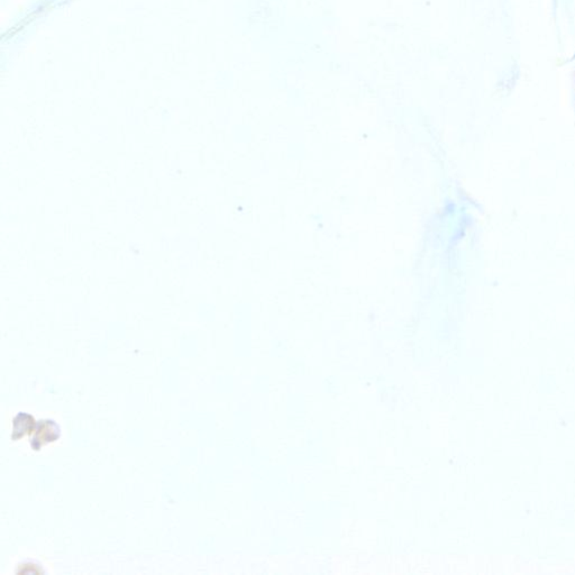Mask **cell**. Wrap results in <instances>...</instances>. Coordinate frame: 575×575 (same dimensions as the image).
<instances>
[{"label": "cell", "instance_id": "6da1fadb", "mask_svg": "<svg viewBox=\"0 0 575 575\" xmlns=\"http://www.w3.org/2000/svg\"><path fill=\"white\" fill-rule=\"evenodd\" d=\"M31 441L32 450H42L43 446L54 443L61 436V430L56 421L52 419H42L37 421L36 428Z\"/></svg>", "mask_w": 575, "mask_h": 575}, {"label": "cell", "instance_id": "7a4b0ae2", "mask_svg": "<svg viewBox=\"0 0 575 575\" xmlns=\"http://www.w3.org/2000/svg\"><path fill=\"white\" fill-rule=\"evenodd\" d=\"M37 421L33 415L28 412H19L12 420V441H19L25 436L34 434L36 428Z\"/></svg>", "mask_w": 575, "mask_h": 575}]
</instances>
